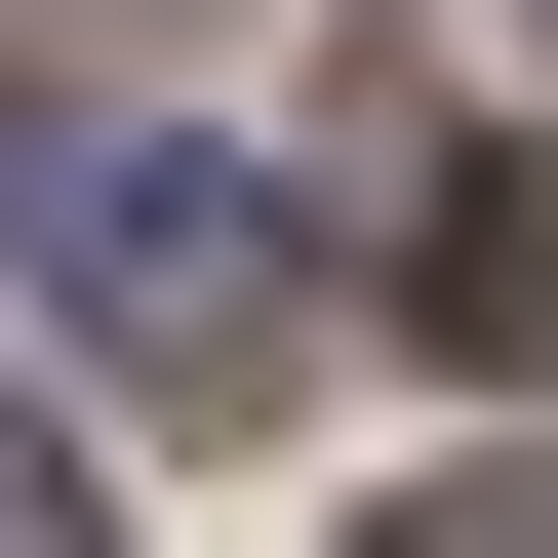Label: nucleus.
<instances>
[{"label":"nucleus","mask_w":558,"mask_h":558,"mask_svg":"<svg viewBox=\"0 0 558 558\" xmlns=\"http://www.w3.org/2000/svg\"><path fill=\"white\" fill-rule=\"evenodd\" d=\"M40 319H81L120 399H279V319H319V279H279V160H160V120L40 160Z\"/></svg>","instance_id":"nucleus-1"},{"label":"nucleus","mask_w":558,"mask_h":558,"mask_svg":"<svg viewBox=\"0 0 558 558\" xmlns=\"http://www.w3.org/2000/svg\"><path fill=\"white\" fill-rule=\"evenodd\" d=\"M399 319H439V360H558V160H439L399 199Z\"/></svg>","instance_id":"nucleus-2"},{"label":"nucleus","mask_w":558,"mask_h":558,"mask_svg":"<svg viewBox=\"0 0 558 558\" xmlns=\"http://www.w3.org/2000/svg\"><path fill=\"white\" fill-rule=\"evenodd\" d=\"M360 558H558V439H519V478H399Z\"/></svg>","instance_id":"nucleus-3"},{"label":"nucleus","mask_w":558,"mask_h":558,"mask_svg":"<svg viewBox=\"0 0 558 558\" xmlns=\"http://www.w3.org/2000/svg\"><path fill=\"white\" fill-rule=\"evenodd\" d=\"M0 558H120V519H81V439H0Z\"/></svg>","instance_id":"nucleus-4"}]
</instances>
